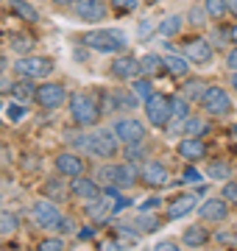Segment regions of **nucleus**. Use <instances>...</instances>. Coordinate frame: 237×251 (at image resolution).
Returning <instances> with one entry per match:
<instances>
[{
  "label": "nucleus",
  "instance_id": "1",
  "mask_svg": "<svg viewBox=\"0 0 237 251\" xmlns=\"http://www.w3.org/2000/svg\"><path fill=\"white\" fill-rule=\"evenodd\" d=\"M67 109H70L73 123L81 126V128H92V126H98L100 115H103L100 103L95 100V95H90V92H73L70 100H67Z\"/></svg>",
  "mask_w": 237,
  "mask_h": 251
},
{
  "label": "nucleus",
  "instance_id": "2",
  "mask_svg": "<svg viewBox=\"0 0 237 251\" xmlns=\"http://www.w3.org/2000/svg\"><path fill=\"white\" fill-rule=\"evenodd\" d=\"M84 45L92 48V50H98V53L115 56L128 45V36L120 28H95V31H87L84 34Z\"/></svg>",
  "mask_w": 237,
  "mask_h": 251
},
{
  "label": "nucleus",
  "instance_id": "3",
  "mask_svg": "<svg viewBox=\"0 0 237 251\" xmlns=\"http://www.w3.org/2000/svg\"><path fill=\"white\" fill-rule=\"evenodd\" d=\"M120 151V137L115 134V128H98L90 134V145H87V153L90 156H98V159H115Z\"/></svg>",
  "mask_w": 237,
  "mask_h": 251
},
{
  "label": "nucleus",
  "instance_id": "4",
  "mask_svg": "<svg viewBox=\"0 0 237 251\" xmlns=\"http://www.w3.org/2000/svg\"><path fill=\"white\" fill-rule=\"evenodd\" d=\"M53 59L50 56H20L14 62V73L20 78H31V81H39V78H47L53 73Z\"/></svg>",
  "mask_w": 237,
  "mask_h": 251
},
{
  "label": "nucleus",
  "instance_id": "5",
  "mask_svg": "<svg viewBox=\"0 0 237 251\" xmlns=\"http://www.w3.org/2000/svg\"><path fill=\"white\" fill-rule=\"evenodd\" d=\"M198 103H201V109H204L210 117H226V115H232V95H229L223 87H218V84L207 87Z\"/></svg>",
  "mask_w": 237,
  "mask_h": 251
},
{
  "label": "nucleus",
  "instance_id": "6",
  "mask_svg": "<svg viewBox=\"0 0 237 251\" xmlns=\"http://www.w3.org/2000/svg\"><path fill=\"white\" fill-rule=\"evenodd\" d=\"M28 212H31V221H34L39 229H53L56 221L62 218V209L56 206L53 198H47V196L45 198H37V201L31 204V209H28Z\"/></svg>",
  "mask_w": 237,
  "mask_h": 251
},
{
  "label": "nucleus",
  "instance_id": "7",
  "mask_svg": "<svg viewBox=\"0 0 237 251\" xmlns=\"http://www.w3.org/2000/svg\"><path fill=\"white\" fill-rule=\"evenodd\" d=\"M112 128H115V134L120 137L123 145H140V143H145V137H148L145 123L137 120V117H123V120H118Z\"/></svg>",
  "mask_w": 237,
  "mask_h": 251
},
{
  "label": "nucleus",
  "instance_id": "8",
  "mask_svg": "<svg viewBox=\"0 0 237 251\" xmlns=\"http://www.w3.org/2000/svg\"><path fill=\"white\" fill-rule=\"evenodd\" d=\"M145 115H148V123L154 126V128H165V126L173 120V112H170V98H165V95L154 92V95L145 100Z\"/></svg>",
  "mask_w": 237,
  "mask_h": 251
},
{
  "label": "nucleus",
  "instance_id": "9",
  "mask_svg": "<svg viewBox=\"0 0 237 251\" xmlns=\"http://www.w3.org/2000/svg\"><path fill=\"white\" fill-rule=\"evenodd\" d=\"M67 100V90L56 81H42L37 87V103L42 109H59Z\"/></svg>",
  "mask_w": 237,
  "mask_h": 251
},
{
  "label": "nucleus",
  "instance_id": "10",
  "mask_svg": "<svg viewBox=\"0 0 237 251\" xmlns=\"http://www.w3.org/2000/svg\"><path fill=\"white\" fill-rule=\"evenodd\" d=\"M140 181L148 184V187H165V184H170V171L165 168L162 162L148 159L140 165Z\"/></svg>",
  "mask_w": 237,
  "mask_h": 251
},
{
  "label": "nucleus",
  "instance_id": "11",
  "mask_svg": "<svg viewBox=\"0 0 237 251\" xmlns=\"http://www.w3.org/2000/svg\"><path fill=\"white\" fill-rule=\"evenodd\" d=\"M73 11H75V17L84 20V23H100V20H106L109 3L106 0H75Z\"/></svg>",
  "mask_w": 237,
  "mask_h": 251
},
{
  "label": "nucleus",
  "instance_id": "12",
  "mask_svg": "<svg viewBox=\"0 0 237 251\" xmlns=\"http://www.w3.org/2000/svg\"><path fill=\"white\" fill-rule=\"evenodd\" d=\"M198 215H201V221H207V224H223L229 218V201L223 196L207 198V201L198 204Z\"/></svg>",
  "mask_w": 237,
  "mask_h": 251
},
{
  "label": "nucleus",
  "instance_id": "13",
  "mask_svg": "<svg viewBox=\"0 0 237 251\" xmlns=\"http://www.w3.org/2000/svg\"><path fill=\"white\" fill-rule=\"evenodd\" d=\"M109 70H112V75H115V78H120V81H134V78H140V75H142L140 59H134V56H128V53L115 56Z\"/></svg>",
  "mask_w": 237,
  "mask_h": 251
},
{
  "label": "nucleus",
  "instance_id": "14",
  "mask_svg": "<svg viewBox=\"0 0 237 251\" xmlns=\"http://www.w3.org/2000/svg\"><path fill=\"white\" fill-rule=\"evenodd\" d=\"M53 168H56V173H62V176H67V179H73V176H81L84 173V159L75 151H62L53 159Z\"/></svg>",
  "mask_w": 237,
  "mask_h": 251
},
{
  "label": "nucleus",
  "instance_id": "15",
  "mask_svg": "<svg viewBox=\"0 0 237 251\" xmlns=\"http://www.w3.org/2000/svg\"><path fill=\"white\" fill-rule=\"evenodd\" d=\"M184 56L190 59V64H210L215 50H212V45L204 36H195V39H190V42L184 45Z\"/></svg>",
  "mask_w": 237,
  "mask_h": 251
},
{
  "label": "nucleus",
  "instance_id": "16",
  "mask_svg": "<svg viewBox=\"0 0 237 251\" xmlns=\"http://www.w3.org/2000/svg\"><path fill=\"white\" fill-rule=\"evenodd\" d=\"M176 153L182 156V159L187 162H198L207 156V143L201 140V137H187L184 134L182 140H179V145H176Z\"/></svg>",
  "mask_w": 237,
  "mask_h": 251
},
{
  "label": "nucleus",
  "instance_id": "17",
  "mask_svg": "<svg viewBox=\"0 0 237 251\" xmlns=\"http://www.w3.org/2000/svg\"><path fill=\"white\" fill-rule=\"evenodd\" d=\"M103 190H100V184L95 179H90V176H73V181H70V196L73 198H81V201H90V198H98Z\"/></svg>",
  "mask_w": 237,
  "mask_h": 251
},
{
  "label": "nucleus",
  "instance_id": "18",
  "mask_svg": "<svg viewBox=\"0 0 237 251\" xmlns=\"http://www.w3.org/2000/svg\"><path fill=\"white\" fill-rule=\"evenodd\" d=\"M195 204H201L195 193H182V196H176L173 201L167 204V218H170V221H179V218L190 215L192 209H195Z\"/></svg>",
  "mask_w": 237,
  "mask_h": 251
},
{
  "label": "nucleus",
  "instance_id": "19",
  "mask_svg": "<svg viewBox=\"0 0 237 251\" xmlns=\"http://www.w3.org/2000/svg\"><path fill=\"white\" fill-rule=\"evenodd\" d=\"M212 240V234L207 232V226H187L182 234V243L187 249H201V246H207Z\"/></svg>",
  "mask_w": 237,
  "mask_h": 251
},
{
  "label": "nucleus",
  "instance_id": "20",
  "mask_svg": "<svg viewBox=\"0 0 237 251\" xmlns=\"http://www.w3.org/2000/svg\"><path fill=\"white\" fill-rule=\"evenodd\" d=\"M9 9L11 14L23 23H39V11L34 3H28V0H9Z\"/></svg>",
  "mask_w": 237,
  "mask_h": 251
},
{
  "label": "nucleus",
  "instance_id": "21",
  "mask_svg": "<svg viewBox=\"0 0 237 251\" xmlns=\"http://www.w3.org/2000/svg\"><path fill=\"white\" fill-rule=\"evenodd\" d=\"M11 98L20 100V103H28V100H37V87H34V81L31 78H20L11 84Z\"/></svg>",
  "mask_w": 237,
  "mask_h": 251
},
{
  "label": "nucleus",
  "instance_id": "22",
  "mask_svg": "<svg viewBox=\"0 0 237 251\" xmlns=\"http://www.w3.org/2000/svg\"><path fill=\"white\" fill-rule=\"evenodd\" d=\"M165 70L170 73L173 78H184L190 73V59L187 56H176V53L165 56Z\"/></svg>",
  "mask_w": 237,
  "mask_h": 251
},
{
  "label": "nucleus",
  "instance_id": "23",
  "mask_svg": "<svg viewBox=\"0 0 237 251\" xmlns=\"http://www.w3.org/2000/svg\"><path fill=\"white\" fill-rule=\"evenodd\" d=\"M112 100H115V103H112V109H134L142 98H140L134 90H128V92L118 90V92H112Z\"/></svg>",
  "mask_w": 237,
  "mask_h": 251
},
{
  "label": "nucleus",
  "instance_id": "24",
  "mask_svg": "<svg viewBox=\"0 0 237 251\" xmlns=\"http://www.w3.org/2000/svg\"><path fill=\"white\" fill-rule=\"evenodd\" d=\"M140 67H142V75H156L159 70H165V59L159 53H145L140 59Z\"/></svg>",
  "mask_w": 237,
  "mask_h": 251
},
{
  "label": "nucleus",
  "instance_id": "25",
  "mask_svg": "<svg viewBox=\"0 0 237 251\" xmlns=\"http://www.w3.org/2000/svg\"><path fill=\"white\" fill-rule=\"evenodd\" d=\"M182 23H184L182 14H167V17H165L162 23H159V34L170 39V36H176L179 31H182Z\"/></svg>",
  "mask_w": 237,
  "mask_h": 251
},
{
  "label": "nucleus",
  "instance_id": "26",
  "mask_svg": "<svg viewBox=\"0 0 237 251\" xmlns=\"http://www.w3.org/2000/svg\"><path fill=\"white\" fill-rule=\"evenodd\" d=\"M20 229V215L11 209H0V234H14Z\"/></svg>",
  "mask_w": 237,
  "mask_h": 251
},
{
  "label": "nucleus",
  "instance_id": "27",
  "mask_svg": "<svg viewBox=\"0 0 237 251\" xmlns=\"http://www.w3.org/2000/svg\"><path fill=\"white\" fill-rule=\"evenodd\" d=\"M45 196L53 198V201H64V198L70 196V187H64V181H59V179H47L45 181Z\"/></svg>",
  "mask_w": 237,
  "mask_h": 251
},
{
  "label": "nucleus",
  "instance_id": "28",
  "mask_svg": "<svg viewBox=\"0 0 237 251\" xmlns=\"http://www.w3.org/2000/svg\"><path fill=\"white\" fill-rule=\"evenodd\" d=\"M170 112H173V120H187L190 117V100L184 95H173L170 98Z\"/></svg>",
  "mask_w": 237,
  "mask_h": 251
},
{
  "label": "nucleus",
  "instance_id": "29",
  "mask_svg": "<svg viewBox=\"0 0 237 251\" xmlns=\"http://www.w3.org/2000/svg\"><path fill=\"white\" fill-rule=\"evenodd\" d=\"M204 9L210 20H223L229 14V0H204Z\"/></svg>",
  "mask_w": 237,
  "mask_h": 251
},
{
  "label": "nucleus",
  "instance_id": "30",
  "mask_svg": "<svg viewBox=\"0 0 237 251\" xmlns=\"http://www.w3.org/2000/svg\"><path fill=\"white\" fill-rule=\"evenodd\" d=\"M134 226H137V232L140 234H151V232H156V229H159V218H154V215H148V212H142V215L137 218V221H134Z\"/></svg>",
  "mask_w": 237,
  "mask_h": 251
},
{
  "label": "nucleus",
  "instance_id": "31",
  "mask_svg": "<svg viewBox=\"0 0 237 251\" xmlns=\"http://www.w3.org/2000/svg\"><path fill=\"white\" fill-rule=\"evenodd\" d=\"M204 131H207V123H204L198 115H190L187 120H184V131H182V134H187V137H201Z\"/></svg>",
  "mask_w": 237,
  "mask_h": 251
},
{
  "label": "nucleus",
  "instance_id": "32",
  "mask_svg": "<svg viewBox=\"0 0 237 251\" xmlns=\"http://www.w3.org/2000/svg\"><path fill=\"white\" fill-rule=\"evenodd\" d=\"M37 45L34 42V36H25V34H17V36H11V50L14 53H23V56H28V50Z\"/></svg>",
  "mask_w": 237,
  "mask_h": 251
},
{
  "label": "nucleus",
  "instance_id": "33",
  "mask_svg": "<svg viewBox=\"0 0 237 251\" xmlns=\"http://www.w3.org/2000/svg\"><path fill=\"white\" fill-rule=\"evenodd\" d=\"M204 90H207V84H204V81H187V84H184V90H182V95L187 100H201V95H204Z\"/></svg>",
  "mask_w": 237,
  "mask_h": 251
},
{
  "label": "nucleus",
  "instance_id": "34",
  "mask_svg": "<svg viewBox=\"0 0 237 251\" xmlns=\"http://www.w3.org/2000/svg\"><path fill=\"white\" fill-rule=\"evenodd\" d=\"M115 168H118V165H100L98 168L95 181H98L100 187H115Z\"/></svg>",
  "mask_w": 237,
  "mask_h": 251
},
{
  "label": "nucleus",
  "instance_id": "35",
  "mask_svg": "<svg viewBox=\"0 0 237 251\" xmlns=\"http://www.w3.org/2000/svg\"><path fill=\"white\" fill-rule=\"evenodd\" d=\"M131 90L137 92L142 100H148L151 95H154V87H151V81H148V75H140V78L131 81Z\"/></svg>",
  "mask_w": 237,
  "mask_h": 251
},
{
  "label": "nucleus",
  "instance_id": "36",
  "mask_svg": "<svg viewBox=\"0 0 237 251\" xmlns=\"http://www.w3.org/2000/svg\"><path fill=\"white\" fill-rule=\"evenodd\" d=\"M207 176L215 181H226L229 176H232V168H229L226 162H212L210 165V171H207Z\"/></svg>",
  "mask_w": 237,
  "mask_h": 251
},
{
  "label": "nucleus",
  "instance_id": "37",
  "mask_svg": "<svg viewBox=\"0 0 237 251\" xmlns=\"http://www.w3.org/2000/svg\"><path fill=\"white\" fill-rule=\"evenodd\" d=\"M6 115H9V123H23V120L28 117V109H25V103L14 100V103L6 106Z\"/></svg>",
  "mask_w": 237,
  "mask_h": 251
},
{
  "label": "nucleus",
  "instance_id": "38",
  "mask_svg": "<svg viewBox=\"0 0 237 251\" xmlns=\"http://www.w3.org/2000/svg\"><path fill=\"white\" fill-rule=\"evenodd\" d=\"M109 6L120 14H131V11H137L140 0H109Z\"/></svg>",
  "mask_w": 237,
  "mask_h": 251
},
{
  "label": "nucleus",
  "instance_id": "39",
  "mask_svg": "<svg viewBox=\"0 0 237 251\" xmlns=\"http://www.w3.org/2000/svg\"><path fill=\"white\" fill-rule=\"evenodd\" d=\"M53 229H56L59 234H75V232H78V229H75V221H73L70 215H62L59 221H56Z\"/></svg>",
  "mask_w": 237,
  "mask_h": 251
},
{
  "label": "nucleus",
  "instance_id": "40",
  "mask_svg": "<svg viewBox=\"0 0 237 251\" xmlns=\"http://www.w3.org/2000/svg\"><path fill=\"white\" fill-rule=\"evenodd\" d=\"M37 249H42V251H62V249H64V234H59V237H45V240H39Z\"/></svg>",
  "mask_w": 237,
  "mask_h": 251
},
{
  "label": "nucleus",
  "instance_id": "41",
  "mask_svg": "<svg viewBox=\"0 0 237 251\" xmlns=\"http://www.w3.org/2000/svg\"><path fill=\"white\" fill-rule=\"evenodd\" d=\"M201 181H204V176L192 168V162H190V165L184 168V173H182V184H201Z\"/></svg>",
  "mask_w": 237,
  "mask_h": 251
},
{
  "label": "nucleus",
  "instance_id": "42",
  "mask_svg": "<svg viewBox=\"0 0 237 251\" xmlns=\"http://www.w3.org/2000/svg\"><path fill=\"white\" fill-rule=\"evenodd\" d=\"M154 31H159V23H154V20H142L140 28H137V36H140V39H148Z\"/></svg>",
  "mask_w": 237,
  "mask_h": 251
},
{
  "label": "nucleus",
  "instance_id": "43",
  "mask_svg": "<svg viewBox=\"0 0 237 251\" xmlns=\"http://www.w3.org/2000/svg\"><path fill=\"white\" fill-rule=\"evenodd\" d=\"M207 20H210V14H207V9H204V3H201V9H195V6L190 9V23H192V25L201 28Z\"/></svg>",
  "mask_w": 237,
  "mask_h": 251
},
{
  "label": "nucleus",
  "instance_id": "44",
  "mask_svg": "<svg viewBox=\"0 0 237 251\" xmlns=\"http://www.w3.org/2000/svg\"><path fill=\"white\" fill-rule=\"evenodd\" d=\"M220 196L226 198L229 204H237V181H229L226 179V184H223V193Z\"/></svg>",
  "mask_w": 237,
  "mask_h": 251
},
{
  "label": "nucleus",
  "instance_id": "45",
  "mask_svg": "<svg viewBox=\"0 0 237 251\" xmlns=\"http://www.w3.org/2000/svg\"><path fill=\"white\" fill-rule=\"evenodd\" d=\"M159 206H162V198L151 196V198H145V201H142V206H140V209H142V212H154V209H159Z\"/></svg>",
  "mask_w": 237,
  "mask_h": 251
},
{
  "label": "nucleus",
  "instance_id": "46",
  "mask_svg": "<svg viewBox=\"0 0 237 251\" xmlns=\"http://www.w3.org/2000/svg\"><path fill=\"white\" fill-rule=\"evenodd\" d=\"M11 159H14V156H11V148H9V145L0 143V168H9Z\"/></svg>",
  "mask_w": 237,
  "mask_h": 251
},
{
  "label": "nucleus",
  "instance_id": "47",
  "mask_svg": "<svg viewBox=\"0 0 237 251\" xmlns=\"http://www.w3.org/2000/svg\"><path fill=\"white\" fill-rule=\"evenodd\" d=\"M154 249L156 251H179V243L176 240H162V243H156Z\"/></svg>",
  "mask_w": 237,
  "mask_h": 251
},
{
  "label": "nucleus",
  "instance_id": "48",
  "mask_svg": "<svg viewBox=\"0 0 237 251\" xmlns=\"http://www.w3.org/2000/svg\"><path fill=\"white\" fill-rule=\"evenodd\" d=\"M226 67L229 70H237V42H235V48H232L229 56H226Z\"/></svg>",
  "mask_w": 237,
  "mask_h": 251
},
{
  "label": "nucleus",
  "instance_id": "49",
  "mask_svg": "<svg viewBox=\"0 0 237 251\" xmlns=\"http://www.w3.org/2000/svg\"><path fill=\"white\" fill-rule=\"evenodd\" d=\"M75 237H78V240H92V237H95V229H92V226H84V229L75 232Z\"/></svg>",
  "mask_w": 237,
  "mask_h": 251
},
{
  "label": "nucleus",
  "instance_id": "50",
  "mask_svg": "<svg viewBox=\"0 0 237 251\" xmlns=\"http://www.w3.org/2000/svg\"><path fill=\"white\" fill-rule=\"evenodd\" d=\"M218 243H226V246H232V243H237V234H229V232H220L218 237H215Z\"/></svg>",
  "mask_w": 237,
  "mask_h": 251
},
{
  "label": "nucleus",
  "instance_id": "51",
  "mask_svg": "<svg viewBox=\"0 0 237 251\" xmlns=\"http://www.w3.org/2000/svg\"><path fill=\"white\" fill-rule=\"evenodd\" d=\"M229 14L237 20V0H229Z\"/></svg>",
  "mask_w": 237,
  "mask_h": 251
},
{
  "label": "nucleus",
  "instance_id": "52",
  "mask_svg": "<svg viewBox=\"0 0 237 251\" xmlns=\"http://www.w3.org/2000/svg\"><path fill=\"white\" fill-rule=\"evenodd\" d=\"M50 3H53V6H62V9H64V6H73L75 0H50Z\"/></svg>",
  "mask_w": 237,
  "mask_h": 251
},
{
  "label": "nucleus",
  "instance_id": "53",
  "mask_svg": "<svg viewBox=\"0 0 237 251\" xmlns=\"http://www.w3.org/2000/svg\"><path fill=\"white\" fill-rule=\"evenodd\" d=\"M229 39H232V42H237V23L229 28Z\"/></svg>",
  "mask_w": 237,
  "mask_h": 251
},
{
  "label": "nucleus",
  "instance_id": "54",
  "mask_svg": "<svg viewBox=\"0 0 237 251\" xmlns=\"http://www.w3.org/2000/svg\"><path fill=\"white\" fill-rule=\"evenodd\" d=\"M3 73H6V56L0 53V75H3Z\"/></svg>",
  "mask_w": 237,
  "mask_h": 251
},
{
  "label": "nucleus",
  "instance_id": "55",
  "mask_svg": "<svg viewBox=\"0 0 237 251\" xmlns=\"http://www.w3.org/2000/svg\"><path fill=\"white\" fill-rule=\"evenodd\" d=\"M232 90L237 92V70H232Z\"/></svg>",
  "mask_w": 237,
  "mask_h": 251
},
{
  "label": "nucleus",
  "instance_id": "56",
  "mask_svg": "<svg viewBox=\"0 0 237 251\" xmlns=\"http://www.w3.org/2000/svg\"><path fill=\"white\" fill-rule=\"evenodd\" d=\"M232 134H235V137H237V123H235V126H232Z\"/></svg>",
  "mask_w": 237,
  "mask_h": 251
}]
</instances>
